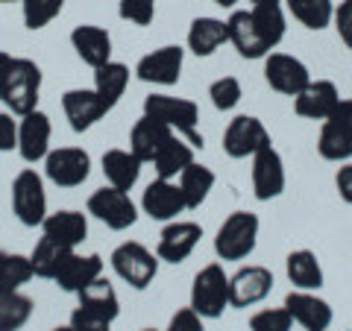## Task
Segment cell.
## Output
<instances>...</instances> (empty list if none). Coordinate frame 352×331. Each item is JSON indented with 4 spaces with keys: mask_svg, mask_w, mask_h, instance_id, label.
Instances as JSON below:
<instances>
[{
    "mask_svg": "<svg viewBox=\"0 0 352 331\" xmlns=\"http://www.w3.org/2000/svg\"><path fill=\"white\" fill-rule=\"evenodd\" d=\"M41 231L47 238L59 240L62 247L76 249L88 238V220H85L82 212H71V208H65V212H53V214L44 217Z\"/></svg>",
    "mask_w": 352,
    "mask_h": 331,
    "instance_id": "24",
    "label": "cell"
},
{
    "mask_svg": "<svg viewBox=\"0 0 352 331\" xmlns=\"http://www.w3.org/2000/svg\"><path fill=\"white\" fill-rule=\"evenodd\" d=\"M182 65H185V50L176 47V44H164V47L138 59L135 76L150 85H176L182 76Z\"/></svg>",
    "mask_w": 352,
    "mask_h": 331,
    "instance_id": "13",
    "label": "cell"
},
{
    "mask_svg": "<svg viewBox=\"0 0 352 331\" xmlns=\"http://www.w3.org/2000/svg\"><path fill=\"white\" fill-rule=\"evenodd\" d=\"M0 3H21V0H0Z\"/></svg>",
    "mask_w": 352,
    "mask_h": 331,
    "instance_id": "52",
    "label": "cell"
},
{
    "mask_svg": "<svg viewBox=\"0 0 352 331\" xmlns=\"http://www.w3.org/2000/svg\"><path fill=\"white\" fill-rule=\"evenodd\" d=\"M285 9L294 21H300L305 30H326L335 21V3L332 0H285Z\"/></svg>",
    "mask_w": 352,
    "mask_h": 331,
    "instance_id": "34",
    "label": "cell"
},
{
    "mask_svg": "<svg viewBox=\"0 0 352 331\" xmlns=\"http://www.w3.org/2000/svg\"><path fill=\"white\" fill-rule=\"evenodd\" d=\"M38 94H41V68L32 59H15L3 91H0L3 106L15 117H24L38 109Z\"/></svg>",
    "mask_w": 352,
    "mask_h": 331,
    "instance_id": "2",
    "label": "cell"
},
{
    "mask_svg": "<svg viewBox=\"0 0 352 331\" xmlns=\"http://www.w3.org/2000/svg\"><path fill=\"white\" fill-rule=\"evenodd\" d=\"M326 331H329V328H326Z\"/></svg>",
    "mask_w": 352,
    "mask_h": 331,
    "instance_id": "54",
    "label": "cell"
},
{
    "mask_svg": "<svg viewBox=\"0 0 352 331\" xmlns=\"http://www.w3.org/2000/svg\"><path fill=\"white\" fill-rule=\"evenodd\" d=\"M129 85V68L124 62H106L103 68L94 71V91L103 97V103L109 109H115L120 103Z\"/></svg>",
    "mask_w": 352,
    "mask_h": 331,
    "instance_id": "33",
    "label": "cell"
},
{
    "mask_svg": "<svg viewBox=\"0 0 352 331\" xmlns=\"http://www.w3.org/2000/svg\"><path fill=\"white\" fill-rule=\"evenodd\" d=\"M329 124H335L344 135L352 141V97H340V103H338V109L332 112V117H329Z\"/></svg>",
    "mask_w": 352,
    "mask_h": 331,
    "instance_id": "46",
    "label": "cell"
},
{
    "mask_svg": "<svg viewBox=\"0 0 352 331\" xmlns=\"http://www.w3.org/2000/svg\"><path fill=\"white\" fill-rule=\"evenodd\" d=\"M32 299L21 290H0V331H21L32 317Z\"/></svg>",
    "mask_w": 352,
    "mask_h": 331,
    "instance_id": "35",
    "label": "cell"
},
{
    "mask_svg": "<svg viewBox=\"0 0 352 331\" xmlns=\"http://www.w3.org/2000/svg\"><path fill=\"white\" fill-rule=\"evenodd\" d=\"M264 80H267L273 91H279L285 97H296L311 82V73H308L305 62H300L296 56H288V53H267V56H264Z\"/></svg>",
    "mask_w": 352,
    "mask_h": 331,
    "instance_id": "12",
    "label": "cell"
},
{
    "mask_svg": "<svg viewBox=\"0 0 352 331\" xmlns=\"http://www.w3.org/2000/svg\"><path fill=\"white\" fill-rule=\"evenodd\" d=\"M12 62H15V56H9L6 50H0V91H3L6 76H9V71H12Z\"/></svg>",
    "mask_w": 352,
    "mask_h": 331,
    "instance_id": "48",
    "label": "cell"
},
{
    "mask_svg": "<svg viewBox=\"0 0 352 331\" xmlns=\"http://www.w3.org/2000/svg\"><path fill=\"white\" fill-rule=\"evenodd\" d=\"M144 115L159 120L168 129H173L176 135H185L191 147H203V135L197 124H200V109L194 100L185 97H170V94H150L144 100Z\"/></svg>",
    "mask_w": 352,
    "mask_h": 331,
    "instance_id": "1",
    "label": "cell"
},
{
    "mask_svg": "<svg viewBox=\"0 0 352 331\" xmlns=\"http://www.w3.org/2000/svg\"><path fill=\"white\" fill-rule=\"evenodd\" d=\"M76 299H80V308H85V311H91V314L103 317V319H109V323H115L118 314H120L118 293L112 288V282L103 279V275H100V279H94L85 290L76 293Z\"/></svg>",
    "mask_w": 352,
    "mask_h": 331,
    "instance_id": "28",
    "label": "cell"
},
{
    "mask_svg": "<svg viewBox=\"0 0 352 331\" xmlns=\"http://www.w3.org/2000/svg\"><path fill=\"white\" fill-rule=\"evenodd\" d=\"M71 47L76 50L88 68H103L106 62H112V36L97 27V24H80L71 32Z\"/></svg>",
    "mask_w": 352,
    "mask_h": 331,
    "instance_id": "20",
    "label": "cell"
},
{
    "mask_svg": "<svg viewBox=\"0 0 352 331\" xmlns=\"http://www.w3.org/2000/svg\"><path fill=\"white\" fill-rule=\"evenodd\" d=\"M50 135H53V124L44 112H30L18 120V156L27 164L44 161L50 152Z\"/></svg>",
    "mask_w": 352,
    "mask_h": 331,
    "instance_id": "17",
    "label": "cell"
},
{
    "mask_svg": "<svg viewBox=\"0 0 352 331\" xmlns=\"http://www.w3.org/2000/svg\"><path fill=\"white\" fill-rule=\"evenodd\" d=\"M18 150V120L12 112H0V152Z\"/></svg>",
    "mask_w": 352,
    "mask_h": 331,
    "instance_id": "45",
    "label": "cell"
},
{
    "mask_svg": "<svg viewBox=\"0 0 352 331\" xmlns=\"http://www.w3.org/2000/svg\"><path fill=\"white\" fill-rule=\"evenodd\" d=\"M335 187H338V196L344 200L346 205H352V161L340 164V170L335 176Z\"/></svg>",
    "mask_w": 352,
    "mask_h": 331,
    "instance_id": "47",
    "label": "cell"
},
{
    "mask_svg": "<svg viewBox=\"0 0 352 331\" xmlns=\"http://www.w3.org/2000/svg\"><path fill=\"white\" fill-rule=\"evenodd\" d=\"M164 331H203V317L194 311V308H179L173 317H170V323Z\"/></svg>",
    "mask_w": 352,
    "mask_h": 331,
    "instance_id": "43",
    "label": "cell"
},
{
    "mask_svg": "<svg viewBox=\"0 0 352 331\" xmlns=\"http://www.w3.org/2000/svg\"><path fill=\"white\" fill-rule=\"evenodd\" d=\"M176 135L173 129H168L159 120H153L147 115H141V120H135V126L129 132V150L135 152L141 161H153L156 152L168 144V141Z\"/></svg>",
    "mask_w": 352,
    "mask_h": 331,
    "instance_id": "25",
    "label": "cell"
},
{
    "mask_svg": "<svg viewBox=\"0 0 352 331\" xmlns=\"http://www.w3.org/2000/svg\"><path fill=\"white\" fill-rule=\"evenodd\" d=\"M226 30H229V44L238 50V56L244 59H264L267 56V44L261 41L256 32L250 9H232V15L226 18Z\"/></svg>",
    "mask_w": 352,
    "mask_h": 331,
    "instance_id": "22",
    "label": "cell"
},
{
    "mask_svg": "<svg viewBox=\"0 0 352 331\" xmlns=\"http://www.w3.org/2000/svg\"><path fill=\"white\" fill-rule=\"evenodd\" d=\"M194 164V147L188 141H182L179 135H173L168 144H164L156 159H153V168H156V176L159 179H179V173Z\"/></svg>",
    "mask_w": 352,
    "mask_h": 331,
    "instance_id": "30",
    "label": "cell"
},
{
    "mask_svg": "<svg viewBox=\"0 0 352 331\" xmlns=\"http://www.w3.org/2000/svg\"><path fill=\"white\" fill-rule=\"evenodd\" d=\"M32 264L30 255H18V252L0 249V290H21L32 279Z\"/></svg>",
    "mask_w": 352,
    "mask_h": 331,
    "instance_id": "36",
    "label": "cell"
},
{
    "mask_svg": "<svg viewBox=\"0 0 352 331\" xmlns=\"http://www.w3.org/2000/svg\"><path fill=\"white\" fill-rule=\"evenodd\" d=\"M258 217L252 212H232L214 235V252L220 261H244L258 244Z\"/></svg>",
    "mask_w": 352,
    "mask_h": 331,
    "instance_id": "3",
    "label": "cell"
},
{
    "mask_svg": "<svg viewBox=\"0 0 352 331\" xmlns=\"http://www.w3.org/2000/svg\"><path fill=\"white\" fill-rule=\"evenodd\" d=\"M317 152L326 159V161H335V164H346L352 159V141L340 132L335 124L323 120L320 126V138H317Z\"/></svg>",
    "mask_w": 352,
    "mask_h": 331,
    "instance_id": "37",
    "label": "cell"
},
{
    "mask_svg": "<svg viewBox=\"0 0 352 331\" xmlns=\"http://www.w3.org/2000/svg\"><path fill=\"white\" fill-rule=\"evenodd\" d=\"M250 3H282V0H250Z\"/></svg>",
    "mask_w": 352,
    "mask_h": 331,
    "instance_id": "50",
    "label": "cell"
},
{
    "mask_svg": "<svg viewBox=\"0 0 352 331\" xmlns=\"http://www.w3.org/2000/svg\"><path fill=\"white\" fill-rule=\"evenodd\" d=\"M65 0H21V12H24L27 30H44L50 21H56L62 12Z\"/></svg>",
    "mask_w": 352,
    "mask_h": 331,
    "instance_id": "38",
    "label": "cell"
},
{
    "mask_svg": "<svg viewBox=\"0 0 352 331\" xmlns=\"http://www.w3.org/2000/svg\"><path fill=\"white\" fill-rule=\"evenodd\" d=\"M53 331H74V328H71V323H68V326H59V328H53Z\"/></svg>",
    "mask_w": 352,
    "mask_h": 331,
    "instance_id": "51",
    "label": "cell"
},
{
    "mask_svg": "<svg viewBox=\"0 0 352 331\" xmlns=\"http://www.w3.org/2000/svg\"><path fill=\"white\" fill-rule=\"evenodd\" d=\"M294 319L291 314L282 308H264V311L250 317V331H291Z\"/></svg>",
    "mask_w": 352,
    "mask_h": 331,
    "instance_id": "40",
    "label": "cell"
},
{
    "mask_svg": "<svg viewBox=\"0 0 352 331\" xmlns=\"http://www.w3.org/2000/svg\"><path fill=\"white\" fill-rule=\"evenodd\" d=\"M335 30L340 41L352 50V0H340V6H335Z\"/></svg>",
    "mask_w": 352,
    "mask_h": 331,
    "instance_id": "44",
    "label": "cell"
},
{
    "mask_svg": "<svg viewBox=\"0 0 352 331\" xmlns=\"http://www.w3.org/2000/svg\"><path fill=\"white\" fill-rule=\"evenodd\" d=\"M109 261H112V270L118 273V279L126 282L129 288H135V290L150 288L153 279L159 275V255H153L138 240H126V244L115 247Z\"/></svg>",
    "mask_w": 352,
    "mask_h": 331,
    "instance_id": "5",
    "label": "cell"
},
{
    "mask_svg": "<svg viewBox=\"0 0 352 331\" xmlns=\"http://www.w3.org/2000/svg\"><path fill=\"white\" fill-rule=\"evenodd\" d=\"M285 311L291 314L296 326H302L305 331H326L332 326V305L320 299L314 290H291L285 296Z\"/></svg>",
    "mask_w": 352,
    "mask_h": 331,
    "instance_id": "18",
    "label": "cell"
},
{
    "mask_svg": "<svg viewBox=\"0 0 352 331\" xmlns=\"http://www.w3.org/2000/svg\"><path fill=\"white\" fill-rule=\"evenodd\" d=\"M285 273L294 290H320L323 288V267L311 249H294L285 258Z\"/></svg>",
    "mask_w": 352,
    "mask_h": 331,
    "instance_id": "27",
    "label": "cell"
},
{
    "mask_svg": "<svg viewBox=\"0 0 352 331\" xmlns=\"http://www.w3.org/2000/svg\"><path fill=\"white\" fill-rule=\"evenodd\" d=\"M229 41V30L226 21L212 18V15H200L191 21L188 27V50L194 56H214V53Z\"/></svg>",
    "mask_w": 352,
    "mask_h": 331,
    "instance_id": "23",
    "label": "cell"
},
{
    "mask_svg": "<svg viewBox=\"0 0 352 331\" xmlns=\"http://www.w3.org/2000/svg\"><path fill=\"white\" fill-rule=\"evenodd\" d=\"M103 275V258L100 255H80V252H71L68 258H65V264H62V270L56 273V282L59 284V290H65V293H80V290H85L88 284H91L94 279H100Z\"/></svg>",
    "mask_w": 352,
    "mask_h": 331,
    "instance_id": "21",
    "label": "cell"
},
{
    "mask_svg": "<svg viewBox=\"0 0 352 331\" xmlns=\"http://www.w3.org/2000/svg\"><path fill=\"white\" fill-rule=\"evenodd\" d=\"M250 15H252V24H256V32L261 36V41L267 44V50H276L285 38V30H288L282 3H252Z\"/></svg>",
    "mask_w": 352,
    "mask_h": 331,
    "instance_id": "29",
    "label": "cell"
},
{
    "mask_svg": "<svg viewBox=\"0 0 352 331\" xmlns=\"http://www.w3.org/2000/svg\"><path fill=\"white\" fill-rule=\"evenodd\" d=\"M44 173L59 187H80L91 173V156L82 147H59L44 159Z\"/></svg>",
    "mask_w": 352,
    "mask_h": 331,
    "instance_id": "10",
    "label": "cell"
},
{
    "mask_svg": "<svg viewBox=\"0 0 352 331\" xmlns=\"http://www.w3.org/2000/svg\"><path fill=\"white\" fill-rule=\"evenodd\" d=\"M141 212H144L150 220H159V223H170L182 212H188L182 196V187L176 179H156L144 187L141 194Z\"/></svg>",
    "mask_w": 352,
    "mask_h": 331,
    "instance_id": "14",
    "label": "cell"
},
{
    "mask_svg": "<svg viewBox=\"0 0 352 331\" xmlns=\"http://www.w3.org/2000/svg\"><path fill=\"white\" fill-rule=\"evenodd\" d=\"M191 308L203 319L223 317V311L229 308V275L220 264H206V267L194 275Z\"/></svg>",
    "mask_w": 352,
    "mask_h": 331,
    "instance_id": "4",
    "label": "cell"
},
{
    "mask_svg": "<svg viewBox=\"0 0 352 331\" xmlns=\"http://www.w3.org/2000/svg\"><path fill=\"white\" fill-rule=\"evenodd\" d=\"M214 3H217V6H223V9H235L241 0H214Z\"/></svg>",
    "mask_w": 352,
    "mask_h": 331,
    "instance_id": "49",
    "label": "cell"
},
{
    "mask_svg": "<svg viewBox=\"0 0 352 331\" xmlns=\"http://www.w3.org/2000/svg\"><path fill=\"white\" fill-rule=\"evenodd\" d=\"M62 109H65V117H68L74 132H88L97 120L106 117V112H112L94 88H71V91H65Z\"/></svg>",
    "mask_w": 352,
    "mask_h": 331,
    "instance_id": "16",
    "label": "cell"
},
{
    "mask_svg": "<svg viewBox=\"0 0 352 331\" xmlns=\"http://www.w3.org/2000/svg\"><path fill=\"white\" fill-rule=\"evenodd\" d=\"M88 214L97 217L100 223H106L112 231L132 229L138 220V205L132 203L129 191H118V187L106 185L88 196Z\"/></svg>",
    "mask_w": 352,
    "mask_h": 331,
    "instance_id": "7",
    "label": "cell"
},
{
    "mask_svg": "<svg viewBox=\"0 0 352 331\" xmlns=\"http://www.w3.org/2000/svg\"><path fill=\"white\" fill-rule=\"evenodd\" d=\"M71 328L74 331H112V323L91 311H85V308H76L71 314Z\"/></svg>",
    "mask_w": 352,
    "mask_h": 331,
    "instance_id": "42",
    "label": "cell"
},
{
    "mask_svg": "<svg viewBox=\"0 0 352 331\" xmlns=\"http://www.w3.org/2000/svg\"><path fill=\"white\" fill-rule=\"evenodd\" d=\"M200 238H203L200 223H191V220H170L159 235L156 255H159V261L182 264L185 258H191V252L197 249V244H200Z\"/></svg>",
    "mask_w": 352,
    "mask_h": 331,
    "instance_id": "15",
    "label": "cell"
},
{
    "mask_svg": "<svg viewBox=\"0 0 352 331\" xmlns=\"http://www.w3.org/2000/svg\"><path fill=\"white\" fill-rule=\"evenodd\" d=\"M288 176H285V161L279 156V150L267 144L252 156V194L258 203H270L282 196Z\"/></svg>",
    "mask_w": 352,
    "mask_h": 331,
    "instance_id": "9",
    "label": "cell"
},
{
    "mask_svg": "<svg viewBox=\"0 0 352 331\" xmlns=\"http://www.w3.org/2000/svg\"><path fill=\"white\" fill-rule=\"evenodd\" d=\"M74 249H68V247H62L59 240H53V238H47V235H41V240L36 247H32V252H30V264H32V273L38 275V279H56V273L62 270V264H65V258L71 255Z\"/></svg>",
    "mask_w": 352,
    "mask_h": 331,
    "instance_id": "32",
    "label": "cell"
},
{
    "mask_svg": "<svg viewBox=\"0 0 352 331\" xmlns=\"http://www.w3.org/2000/svg\"><path fill=\"white\" fill-rule=\"evenodd\" d=\"M273 144L267 126L252 115H238L223 132V152L229 159H252L261 147Z\"/></svg>",
    "mask_w": 352,
    "mask_h": 331,
    "instance_id": "8",
    "label": "cell"
},
{
    "mask_svg": "<svg viewBox=\"0 0 352 331\" xmlns=\"http://www.w3.org/2000/svg\"><path fill=\"white\" fill-rule=\"evenodd\" d=\"M141 161L132 150H106L103 152V176L118 191H132L141 176Z\"/></svg>",
    "mask_w": 352,
    "mask_h": 331,
    "instance_id": "26",
    "label": "cell"
},
{
    "mask_svg": "<svg viewBox=\"0 0 352 331\" xmlns=\"http://www.w3.org/2000/svg\"><path fill=\"white\" fill-rule=\"evenodd\" d=\"M118 15L135 27H147L156 18V0H120Z\"/></svg>",
    "mask_w": 352,
    "mask_h": 331,
    "instance_id": "41",
    "label": "cell"
},
{
    "mask_svg": "<svg viewBox=\"0 0 352 331\" xmlns=\"http://www.w3.org/2000/svg\"><path fill=\"white\" fill-rule=\"evenodd\" d=\"M273 290V273L261 264H247L229 275V308H252Z\"/></svg>",
    "mask_w": 352,
    "mask_h": 331,
    "instance_id": "11",
    "label": "cell"
},
{
    "mask_svg": "<svg viewBox=\"0 0 352 331\" xmlns=\"http://www.w3.org/2000/svg\"><path fill=\"white\" fill-rule=\"evenodd\" d=\"M208 97H212V106L217 112H232V109L241 103L244 91H241V82L235 76H220V80H214L208 85Z\"/></svg>",
    "mask_w": 352,
    "mask_h": 331,
    "instance_id": "39",
    "label": "cell"
},
{
    "mask_svg": "<svg viewBox=\"0 0 352 331\" xmlns=\"http://www.w3.org/2000/svg\"><path fill=\"white\" fill-rule=\"evenodd\" d=\"M12 214L18 217L21 226L36 229L47 217V194H44V179L32 170L24 168L12 179Z\"/></svg>",
    "mask_w": 352,
    "mask_h": 331,
    "instance_id": "6",
    "label": "cell"
},
{
    "mask_svg": "<svg viewBox=\"0 0 352 331\" xmlns=\"http://www.w3.org/2000/svg\"><path fill=\"white\" fill-rule=\"evenodd\" d=\"M340 103V91L332 80H311L294 97V112L305 120H329Z\"/></svg>",
    "mask_w": 352,
    "mask_h": 331,
    "instance_id": "19",
    "label": "cell"
},
{
    "mask_svg": "<svg viewBox=\"0 0 352 331\" xmlns=\"http://www.w3.org/2000/svg\"><path fill=\"white\" fill-rule=\"evenodd\" d=\"M141 331H153V328H141Z\"/></svg>",
    "mask_w": 352,
    "mask_h": 331,
    "instance_id": "53",
    "label": "cell"
},
{
    "mask_svg": "<svg viewBox=\"0 0 352 331\" xmlns=\"http://www.w3.org/2000/svg\"><path fill=\"white\" fill-rule=\"evenodd\" d=\"M179 187H182V196H185V205H188V212L191 208H200L206 200H208V194H212V187L217 182V176L212 168H206V164H188L182 173H179Z\"/></svg>",
    "mask_w": 352,
    "mask_h": 331,
    "instance_id": "31",
    "label": "cell"
}]
</instances>
